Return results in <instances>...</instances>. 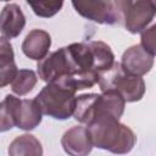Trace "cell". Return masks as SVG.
<instances>
[{"instance_id":"cell-1","label":"cell","mask_w":156,"mask_h":156,"mask_svg":"<svg viewBox=\"0 0 156 156\" xmlns=\"http://www.w3.org/2000/svg\"><path fill=\"white\" fill-rule=\"evenodd\" d=\"M93 147L110 151L115 155H126L135 145L134 132L119 119L106 112H96L87 124Z\"/></svg>"},{"instance_id":"cell-2","label":"cell","mask_w":156,"mask_h":156,"mask_svg":"<svg viewBox=\"0 0 156 156\" xmlns=\"http://www.w3.org/2000/svg\"><path fill=\"white\" fill-rule=\"evenodd\" d=\"M77 90L66 82L48 83L34 98L43 115L55 119H68L73 116Z\"/></svg>"},{"instance_id":"cell-3","label":"cell","mask_w":156,"mask_h":156,"mask_svg":"<svg viewBox=\"0 0 156 156\" xmlns=\"http://www.w3.org/2000/svg\"><path fill=\"white\" fill-rule=\"evenodd\" d=\"M72 6L82 17L99 24H116L123 21V0H78L72 1Z\"/></svg>"},{"instance_id":"cell-4","label":"cell","mask_w":156,"mask_h":156,"mask_svg":"<svg viewBox=\"0 0 156 156\" xmlns=\"http://www.w3.org/2000/svg\"><path fill=\"white\" fill-rule=\"evenodd\" d=\"M37 71L39 78L45 83L62 79L72 85L71 79L73 76V71L66 51V46L60 48L58 50L46 55L43 60H40L37 65Z\"/></svg>"},{"instance_id":"cell-5","label":"cell","mask_w":156,"mask_h":156,"mask_svg":"<svg viewBox=\"0 0 156 156\" xmlns=\"http://www.w3.org/2000/svg\"><path fill=\"white\" fill-rule=\"evenodd\" d=\"M156 13L155 2L151 0H123V24L126 29L136 34L147 28V26L152 22Z\"/></svg>"},{"instance_id":"cell-6","label":"cell","mask_w":156,"mask_h":156,"mask_svg":"<svg viewBox=\"0 0 156 156\" xmlns=\"http://www.w3.org/2000/svg\"><path fill=\"white\" fill-rule=\"evenodd\" d=\"M154 57L155 56L145 51L140 44H136L132 45L123 52L122 61L119 63L127 74L143 77L151 71L154 66Z\"/></svg>"},{"instance_id":"cell-7","label":"cell","mask_w":156,"mask_h":156,"mask_svg":"<svg viewBox=\"0 0 156 156\" xmlns=\"http://www.w3.org/2000/svg\"><path fill=\"white\" fill-rule=\"evenodd\" d=\"M61 145L68 156H88L93 150L88 130L84 126H74L67 129L61 138Z\"/></svg>"},{"instance_id":"cell-8","label":"cell","mask_w":156,"mask_h":156,"mask_svg":"<svg viewBox=\"0 0 156 156\" xmlns=\"http://www.w3.org/2000/svg\"><path fill=\"white\" fill-rule=\"evenodd\" d=\"M26 26V16L15 2L6 4L0 12V32L6 39L17 38Z\"/></svg>"},{"instance_id":"cell-9","label":"cell","mask_w":156,"mask_h":156,"mask_svg":"<svg viewBox=\"0 0 156 156\" xmlns=\"http://www.w3.org/2000/svg\"><path fill=\"white\" fill-rule=\"evenodd\" d=\"M110 91H117L126 102H135L145 94V82L141 77L127 74L122 68Z\"/></svg>"},{"instance_id":"cell-10","label":"cell","mask_w":156,"mask_h":156,"mask_svg":"<svg viewBox=\"0 0 156 156\" xmlns=\"http://www.w3.org/2000/svg\"><path fill=\"white\" fill-rule=\"evenodd\" d=\"M51 46V37L50 34L44 29H32L24 38L22 43V51L23 54L35 61L43 60Z\"/></svg>"},{"instance_id":"cell-11","label":"cell","mask_w":156,"mask_h":156,"mask_svg":"<svg viewBox=\"0 0 156 156\" xmlns=\"http://www.w3.org/2000/svg\"><path fill=\"white\" fill-rule=\"evenodd\" d=\"M43 119V113L34 99L20 100L16 110V127L22 130L35 129Z\"/></svg>"},{"instance_id":"cell-12","label":"cell","mask_w":156,"mask_h":156,"mask_svg":"<svg viewBox=\"0 0 156 156\" xmlns=\"http://www.w3.org/2000/svg\"><path fill=\"white\" fill-rule=\"evenodd\" d=\"M17 71L12 45L9 39L0 37V88L9 85Z\"/></svg>"},{"instance_id":"cell-13","label":"cell","mask_w":156,"mask_h":156,"mask_svg":"<svg viewBox=\"0 0 156 156\" xmlns=\"http://www.w3.org/2000/svg\"><path fill=\"white\" fill-rule=\"evenodd\" d=\"M7 154L9 156H43V146L34 135L26 133L10 143Z\"/></svg>"},{"instance_id":"cell-14","label":"cell","mask_w":156,"mask_h":156,"mask_svg":"<svg viewBox=\"0 0 156 156\" xmlns=\"http://www.w3.org/2000/svg\"><path fill=\"white\" fill-rule=\"evenodd\" d=\"M20 100L15 95L7 94L0 102V132H7L16 126V110Z\"/></svg>"},{"instance_id":"cell-15","label":"cell","mask_w":156,"mask_h":156,"mask_svg":"<svg viewBox=\"0 0 156 156\" xmlns=\"http://www.w3.org/2000/svg\"><path fill=\"white\" fill-rule=\"evenodd\" d=\"M37 82H38V77L35 72L32 69L23 68V69L17 71L15 78L12 79L11 90L16 95L23 96L34 89V87L37 85Z\"/></svg>"},{"instance_id":"cell-16","label":"cell","mask_w":156,"mask_h":156,"mask_svg":"<svg viewBox=\"0 0 156 156\" xmlns=\"http://www.w3.org/2000/svg\"><path fill=\"white\" fill-rule=\"evenodd\" d=\"M98 98V94L89 93V94H82L76 98V105H74V112L73 117L76 121L83 124H88L93 116L94 104Z\"/></svg>"},{"instance_id":"cell-17","label":"cell","mask_w":156,"mask_h":156,"mask_svg":"<svg viewBox=\"0 0 156 156\" xmlns=\"http://www.w3.org/2000/svg\"><path fill=\"white\" fill-rule=\"evenodd\" d=\"M28 5L32 7L33 12L43 18H49L55 16L63 6V1H39V2H29Z\"/></svg>"},{"instance_id":"cell-18","label":"cell","mask_w":156,"mask_h":156,"mask_svg":"<svg viewBox=\"0 0 156 156\" xmlns=\"http://www.w3.org/2000/svg\"><path fill=\"white\" fill-rule=\"evenodd\" d=\"M141 33V48L147 51L150 55L155 56L156 54V26L152 24L149 28H145Z\"/></svg>"}]
</instances>
